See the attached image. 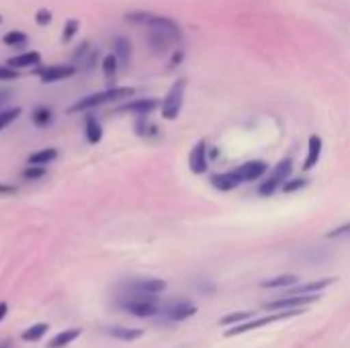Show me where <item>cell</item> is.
<instances>
[{"label":"cell","instance_id":"f546056e","mask_svg":"<svg viewBox=\"0 0 350 348\" xmlns=\"http://www.w3.org/2000/svg\"><path fill=\"white\" fill-rule=\"evenodd\" d=\"M78 29H80V23H78V18H70V21L64 25V31H62V41H64V43L72 41V39H74V35L78 33Z\"/></svg>","mask_w":350,"mask_h":348},{"label":"cell","instance_id":"9a60e30c","mask_svg":"<svg viewBox=\"0 0 350 348\" xmlns=\"http://www.w3.org/2000/svg\"><path fill=\"white\" fill-rule=\"evenodd\" d=\"M174 43H178V41H176L174 37L162 33V31H152V29H150V33H148V45H150V49L156 51V53L168 51Z\"/></svg>","mask_w":350,"mask_h":348},{"label":"cell","instance_id":"7c38bea8","mask_svg":"<svg viewBox=\"0 0 350 348\" xmlns=\"http://www.w3.org/2000/svg\"><path fill=\"white\" fill-rule=\"evenodd\" d=\"M209 166V154H207V144L201 139L193 146L191 154H189V168L195 174H203Z\"/></svg>","mask_w":350,"mask_h":348},{"label":"cell","instance_id":"2e32d148","mask_svg":"<svg viewBox=\"0 0 350 348\" xmlns=\"http://www.w3.org/2000/svg\"><path fill=\"white\" fill-rule=\"evenodd\" d=\"M332 283H334V279H320V281H314L308 285H299V287L291 289L287 295H314V293H320L322 289L330 287Z\"/></svg>","mask_w":350,"mask_h":348},{"label":"cell","instance_id":"d6986e66","mask_svg":"<svg viewBox=\"0 0 350 348\" xmlns=\"http://www.w3.org/2000/svg\"><path fill=\"white\" fill-rule=\"evenodd\" d=\"M84 125H86V139L90 144H98L103 139V125L98 123V119L92 115H86Z\"/></svg>","mask_w":350,"mask_h":348},{"label":"cell","instance_id":"4fadbf2b","mask_svg":"<svg viewBox=\"0 0 350 348\" xmlns=\"http://www.w3.org/2000/svg\"><path fill=\"white\" fill-rule=\"evenodd\" d=\"M158 105H160L158 98H135V101L123 103L117 111H119V113H133V115H137V117H146V115H150L152 111H156Z\"/></svg>","mask_w":350,"mask_h":348},{"label":"cell","instance_id":"836d02e7","mask_svg":"<svg viewBox=\"0 0 350 348\" xmlns=\"http://www.w3.org/2000/svg\"><path fill=\"white\" fill-rule=\"evenodd\" d=\"M328 238H350V222L334 228L332 232H328Z\"/></svg>","mask_w":350,"mask_h":348},{"label":"cell","instance_id":"f35d334b","mask_svg":"<svg viewBox=\"0 0 350 348\" xmlns=\"http://www.w3.org/2000/svg\"><path fill=\"white\" fill-rule=\"evenodd\" d=\"M2 96H4V94H0V103H2Z\"/></svg>","mask_w":350,"mask_h":348},{"label":"cell","instance_id":"8fae6325","mask_svg":"<svg viewBox=\"0 0 350 348\" xmlns=\"http://www.w3.org/2000/svg\"><path fill=\"white\" fill-rule=\"evenodd\" d=\"M166 289V281L162 279H135L129 283L131 295H158Z\"/></svg>","mask_w":350,"mask_h":348},{"label":"cell","instance_id":"3957f363","mask_svg":"<svg viewBox=\"0 0 350 348\" xmlns=\"http://www.w3.org/2000/svg\"><path fill=\"white\" fill-rule=\"evenodd\" d=\"M127 21L137 23V25H146V27L152 29V31H162V33L174 37L176 41L183 39L180 27H178L176 21L170 18V16H162V14H154V12H144V10H139V12H129V14H127Z\"/></svg>","mask_w":350,"mask_h":348},{"label":"cell","instance_id":"484cf974","mask_svg":"<svg viewBox=\"0 0 350 348\" xmlns=\"http://www.w3.org/2000/svg\"><path fill=\"white\" fill-rule=\"evenodd\" d=\"M45 332H47V324H35V326H31L29 330L23 332V340L37 343V340H41L45 336Z\"/></svg>","mask_w":350,"mask_h":348},{"label":"cell","instance_id":"4316f807","mask_svg":"<svg viewBox=\"0 0 350 348\" xmlns=\"http://www.w3.org/2000/svg\"><path fill=\"white\" fill-rule=\"evenodd\" d=\"M2 41H4L6 45L21 47V45H25V43H27V35H25L23 31H8V33L2 37Z\"/></svg>","mask_w":350,"mask_h":348},{"label":"cell","instance_id":"74e56055","mask_svg":"<svg viewBox=\"0 0 350 348\" xmlns=\"http://www.w3.org/2000/svg\"><path fill=\"white\" fill-rule=\"evenodd\" d=\"M0 348H10V343H8V340H4V343H0Z\"/></svg>","mask_w":350,"mask_h":348},{"label":"cell","instance_id":"8992f818","mask_svg":"<svg viewBox=\"0 0 350 348\" xmlns=\"http://www.w3.org/2000/svg\"><path fill=\"white\" fill-rule=\"evenodd\" d=\"M291 168H293V162H291V158H285V160H281L271 172H269V176L260 183V187H258V193L262 195V197H269V195H273L277 189H281L283 185H285V180L289 178V174H291Z\"/></svg>","mask_w":350,"mask_h":348},{"label":"cell","instance_id":"cb8c5ba5","mask_svg":"<svg viewBox=\"0 0 350 348\" xmlns=\"http://www.w3.org/2000/svg\"><path fill=\"white\" fill-rule=\"evenodd\" d=\"M107 332L113 338H119V340H137L139 336H144V330H139V328H121V326H115V328H107Z\"/></svg>","mask_w":350,"mask_h":348},{"label":"cell","instance_id":"d4e9b609","mask_svg":"<svg viewBox=\"0 0 350 348\" xmlns=\"http://www.w3.org/2000/svg\"><path fill=\"white\" fill-rule=\"evenodd\" d=\"M117 66H119V62H117L115 53L105 55V59H103V72H105V80H107V84H113V82H115Z\"/></svg>","mask_w":350,"mask_h":348},{"label":"cell","instance_id":"52a82bcc","mask_svg":"<svg viewBox=\"0 0 350 348\" xmlns=\"http://www.w3.org/2000/svg\"><path fill=\"white\" fill-rule=\"evenodd\" d=\"M301 310H285V312H275L273 316H267V318H260V320H252L250 322H242V324H236L232 330L226 332V336H236V334H244V332H250V330H256V328H262V326H269L273 322H279V320H289L293 316H299Z\"/></svg>","mask_w":350,"mask_h":348},{"label":"cell","instance_id":"ffe728a7","mask_svg":"<svg viewBox=\"0 0 350 348\" xmlns=\"http://www.w3.org/2000/svg\"><path fill=\"white\" fill-rule=\"evenodd\" d=\"M55 158H57V150H55V148H43V150H39V152L31 154V156H29V160H27V164L47 166V164H51Z\"/></svg>","mask_w":350,"mask_h":348},{"label":"cell","instance_id":"d590c367","mask_svg":"<svg viewBox=\"0 0 350 348\" xmlns=\"http://www.w3.org/2000/svg\"><path fill=\"white\" fill-rule=\"evenodd\" d=\"M14 193H16V187L0 183V195H14Z\"/></svg>","mask_w":350,"mask_h":348},{"label":"cell","instance_id":"ba28073f","mask_svg":"<svg viewBox=\"0 0 350 348\" xmlns=\"http://www.w3.org/2000/svg\"><path fill=\"white\" fill-rule=\"evenodd\" d=\"M320 299V293L314 295H285L277 302H271L265 306V310L269 312H285V310H301L304 306L316 304Z\"/></svg>","mask_w":350,"mask_h":348},{"label":"cell","instance_id":"7a4b0ae2","mask_svg":"<svg viewBox=\"0 0 350 348\" xmlns=\"http://www.w3.org/2000/svg\"><path fill=\"white\" fill-rule=\"evenodd\" d=\"M131 96H133V88H129V86H113V88L103 90V92H94V94H88V96L76 101L68 109V113H80V111H88V109L103 107V105H109V103L129 101Z\"/></svg>","mask_w":350,"mask_h":348},{"label":"cell","instance_id":"603a6c76","mask_svg":"<svg viewBox=\"0 0 350 348\" xmlns=\"http://www.w3.org/2000/svg\"><path fill=\"white\" fill-rule=\"evenodd\" d=\"M31 121L37 125V127H47V125H51V121H53V113H51V109L49 107H35L33 109V113H31Z\"/></svg>","mask_w":350,"mask_h":348},{"label":"cell","instance_id":"30bf717a","mask_svg":"<svg viewBox=\"0 0 350 348\" xmlns=\"http://www.w3.org/2000/svg\"><path fill=\"white\" fill-rule=\"evenodd\" d=\"M35 74L43 84H51L57 80H66L76 74L74 66H45V68H35Z\"/></svg>","mask_w":350,"mask_h":348},{"label":"cell","instance_id":"ab89813d","mask_svg":"<svg viewBox=\"0 0 350 348\" xmlns=\"http://www.w3.org/2000/svg\"><path fill=\"white\" fill-rule=\"evenodd\" d=\"M0 23H2V18H0Z\"/></svg>","mask_w":350,"mask_h":348},{"label":"cell","instance_id":"277c9868","mask_svg":"<svg viewBox=\"0 0 350 348\" xmlns=\"http://www.w3.org/2000/svg\"><path fill=\"white\" fill-rule=\"evenodd\" d=\"M185 90H187V80L185 78H178L170 90L166 92L160 109H162V117L168 119V121H174L178 115H180V109H183V101H185Z\"/></svg>","mask_w":350,"mask_h":348},{"label":"cell","instance_id":"1f68e13d","mask_svg":"<svg viewBox=\"0 0 350 348\" xmlns=\"http://www.w3.org/2000/svg\"><path fill=\"white\" fill-rule=\"evenodd\" d=\"M21 115V109H8L0 113V129H4L6 125H10L16 117Z\"/></svg>","mask_w":350,"mask_h":348},{"label":"cell","instance_id":"f1b7e54d","mask_svg":"<svg viewBox=\"0 0 350 348\" xmlns=\"http://www.w3.org/2000/svg\"><path fill=\"white\" fill-rule=\"evenodd\" d=\"M252 318V312H238V314H230V316H226V318H221L219 320V324L221 326H230V324H242V322H246V320H250Z\"/></svg>","mask_w":350,"mask_h":348},{"label":"cell","instance_id":"5bb4252c","mask_svg":"<svg viewBox=\"0 0 350 348\" xmlns=\"http://www.w3.org/2000/svg\"><path fill=\"white\" fill-rule=\"evenodd\" d=\"M322 150H324V142L320 135H310L308 139V156L304 160V168L312 170L314 166H318L320 158H322Z\"/></svg>","mask_w":350,"mask_h":348},{"label":"cell","instance_id":"4dcf8cb0","mask_svg":"<svg viewBox=\"0 0 350 348\" xmlns=\"http://www.w3.org/2000/svg\"><path fill=\"white\" fill-rule=\"evenodd\" d=\"M308 187V180L306 178H293V180H285V185L281 187L285 193H295L299 189H306Z\"/></svg>","mask_w":350,"mask_h":348},{"label":"cell","instance_id":"ac0fdd59","mask_svg":"<svg viewBox=\"0 0 350 348\" xmlns=\"http://www.w3.org/2000/svg\"><path fill=\"white\" fill-rule=\"evenodd\" d=\"M39 62H41L39 51H25V53H18V55L10 57L8 66H12V68H31V66H37Z\"/></svg>","mask_w":350,"mask_h":348},{"label":"cell","instance_id":"9c48e42d","mask_svg":"<svg viewBox=\"0 0 350 348\" xmlns=\"http://www.w3.org/2000/svg\"><path fill=\"white\" fill-rule=\"evenodd\" d=\"M160 314L168 322H185L197 314V306H193L189 302H174L170 306H164Z\"/></svg>","mask_w":350,"mask_h":348},{"label":"cell","instance_id":"d6a6232c","mask_svg":"<svg viewBox=\"0 0 350 348\" xmlns=\"http://www.w3.org/2000/svg\"><path fill=\"white\" fill-rule=\"evenodd\" d=\"M35 23H37L39 27L49 25V23H51V10H47V8H39V10L35 12Z\"/></svg>","mask_w":350,"mask_h":348},{"label":"cell","instance_id":"e0dca14e","mask_svg":"<svg viewBox=\"0 0 350 348\" xmlns=\"http://www.w3.org/2000/svg\"><path fill=\"white\" fill-rule=\"evenodd\" d=\"M113 49H115L113 53H115L117 62H119L121 66H127L129 59H131V43H129V39H127V37H115Z\"/></svg>","mask_w":350,"mask_h":348},{"label":"cell","instance_id":"83f0119b","mask_svg":"<svg viewBox=\"0 0 350 348\" xmlns=\"http://www.w3.org/2000/svg\"><path fill=\"white\" fill-rule=\"evenodd\" d=\"M45 176V166H37V164H29L25 170H23V178L25 180H39Z\"/></svg>","mask_w":350,"mask_h":348},{"label":"cell","instance_id":"5b68a950","mask_svg":"<svg viewBox=\"0 0 350 348\" xmlns=\"http://www.w3.org/2000/svg\"><path fill=\"white\" fill-rule=\"evenodd\" d=\"M121 308L137 318H154L162 312V306L152 299V295H131L129 299L121 302Z\"/></svg>","mask_w":350,"mask_h":348},{"label":"cell","instance_id":"6da1fadb","mask_svg":"<svg viewBox=\"0 0 350 348\" xmlns=\"http://www.w3.org/2000/svg\"><path fill=\"white\" fill-rule=\"evenodd\" d=\"M267 170H269L267 162L250 160V162L240 164L234 170H228V172L211 176V187L217 189V191H232V189H238L244 183H252V180L262 178L267 174Z\"/></svg>","mask_w":350,"mask_h":348},{"label":"cell","instance_id":"44dd1931","mask_svg":"<svg viewBox=\"0 0 350 348\" xmlns=\"http://www.w3.org/2000/svg\"><path fill=\"white\" fill-rule=\"evenodd\" d=\"M299 279L295 275H279L275 279H269V281H262L260 285L265 289H291Z\"/></svg>","mask_w":350,"mask_h":348},{"label":"cell","instance_id":"8d00e7d4","mask_svg":"<svg viewBox=\"0 0 350 348\" xmlns=\"http://www.w3.org/2000/svg\"><path fill=\"white\" fill-rule=\"evenodd\" d=\"M6 312H8V306H6V304H0V322L4 320Z\"/></svg>","mask_w":350,"mask_h":348},{"label":"cell","instance_id":"7402d4cb","mask_svg":"<svg viewBox=\"0 0 350 348\" xmlns=\"http://www.w3.org/2000/svg\"><path fill=\"white\" fill-rule=\"evenodd\" d=\"M82 334V330L80 328H72V330H66V332H59L55 338H51L49 340V345H47V348H64L68 347L70 343H74L78 336Z\"/></svg>","mask_w":350,"mask_h":348},{"label":"cell","instance_id":"e575fe53","mask_svg":"<svg viewBox=\"0 0 350 348\" xmlns=\"http://www.w3.org/2000/svg\"><path fill=\"white\" fill-rule=\"evenodd\" d=\"M14 78H18V72L12 68V66H0V80H14Z\"/></svg>","mask_w":350,"mask_h":348}]
</instances>
